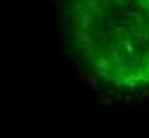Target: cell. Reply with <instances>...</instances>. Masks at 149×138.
<instances>
[{
  "mask_svg": "<svg viewBox=\"0 0 149 138\" xmlns=\"http://www.w3.org/2000/svg\"><path fill=\"white\" fill-rule=\"evenodd\" d=\"M70 40L96 81L115 89H149V0H72Z\"/></svg>",
  "mask_w": 149,
  "mask_h": 138,
  "instance_id": "1",
  "label": "cell"
}]
</instances>
